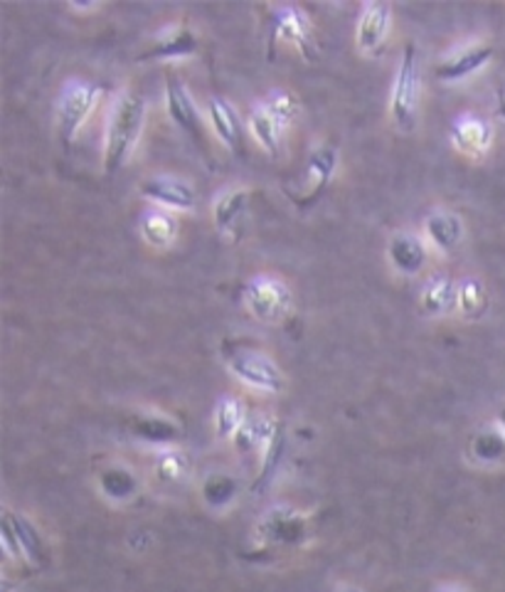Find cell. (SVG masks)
<instances>
[{
    "label": "cell",
    "mask_w": 505,
    "mask_h": 592,
    "mask_svg": "<svg viewBox=\"0 0 505 592\" xmlns=\"http://www.w3.org/2000/svg\"><path fill=\"white\" fill-rule=\"evenodd\" d=\"M146 99L139 92H131V89H124L118 92L109 109L106 116V129H104V171L112 176L118 173L126 161L131 159V153L141 141L143 126H146Z\"/></svg>",
    "instance_id": "cell-1"
},
{
    "label": "cell",
    "mask_w": 505,
    "mask_h": 592,
    "mask_svg": "<svg viewBox=\"0 0 505 592\" xmlns=\"http://www.w3.org/2000/svg\"><path fill=\"white\" fill-rule=\"evenodd\" d=\"M299 99L291 92H274L266 97V102L260 104L247 118L250 131L256 143L269 153V156H279L283 136L291 129V124L299 118Z\"/></svg>",
    "instance_id": "cell-2"
},
{
    "label": "cell",
    "mask_w": 505,
    "mask_h": 592,
    "mask_svg": "<svg viewBox=\"0 0 505 592\" xmlns=\"http://www.w3.org/2000/svg\"><path fill=\"white\" fill-rule=\"evenodd\" d=\"M419 52L415 45H404L397 75H394L390 114L402 131H415L419 118Z\"/></svg>",
    "instance_id": "cell-3"
},
{
    "label": "cell",
    "mask_w": 505,
    "mask_h": 592,
    "mask_svg": "<svg viewBox=\"0 0 505 592\" xmlns=\"http://www.w3.org/2000/svg\"><path fill=\"white\" fill-rule=\"evenodd\" d=\"M104 97V87L87 79H70L60 89L58 97V136L64 146L75 141L77 131L87 124L99 99Z\"/></svg>",
    "instance_id": "cell-4"
},
{
    "label": "cell",
    "mask_w": 505,
    "mask_h": 592,
    "mask_svg": "<svg viewBox=\"0 0 505 592\" xmlns=\"http://www.w3.org/2000/svg\"><path fill=\"white\" fill-rule=\"evenodd\" d=\"M247 312L262 324H279L289 316L293 306L291 289L281 279L269 275H256L242 289Z\"/></svg>",
    "instance_id": "cell-5"
},
{
    "label": "cell",
    "mask_w": 505,
    "mask_h": 592,
    "mask_svg": "<svg viewBox=\"0 0 505 592\" xmlns=\"http://www.w3.org/2000/svg\"><path fill=\"white\" fill-rule=\"evenodd\" d=\"M225 363L237 380L244 382L247 388L256 390V393H281L283 382H287L283 370L262 351L237 349L225 355Z\"/></svg>",
    "instance_id": "cell-6"
},
{
    "label": "cell",
    "mask_w": 505,
    "mask_h": 592,
    "mask_svg": "<svg viewBox=\"0 0 505 592\" xmlns=\"http://www.w3.org/2000/svg\"><path fill=\"white\" fill-rule=\"evenodd\" d=\"M3 551L11 560L17 563H30V566H42L48 549H45L40 528L35 526L30 518L21 512H11V508H3Z\"/></svg>",
    "instance_id": "cell-7"
},
{
    "label": "cell",
    "mask_w": 505,
    "mask_h": 592,
    "mask_svg": "<svg viewBox=\"0 0 505 592\" xmlns=\"http://www.w3.org/2000/svg\"><path fill=\"white\" fill-rule=\"evenodd\" d=\"M165 112H168L173 124H176L180 131H186L190 136V141L195 143L202 153H207L200 109L195 104V99L188 92V87L173 75L165 77Z\"/></svg>",
    "instance_id": "cell-8"
},
{
    "label": "cell",
    "mask_w": 505,
    "mask_h": 592,
    "mask_svg": "<svg viewBox=\"0 0 505 592\" xmlns=\"http://www.w3.org/2000/svg\"><path fill=\"white\" fill-rule=\"evenodd\" d=\"M269 25H272V38L296 45V50L308 62H314L318 58L314 25H311L308 15L303 13L301 8H274Z\"/></svg>",
    "instance_id": "cell-9"
},
{
    "label": "cell",
    "mask_w": 505,
    "mask_h": 592,
    "mask_svg": "<svg viewBox=\"0 0 505 592\" xmlns=\"http://www.w3.org/2000/svg\"><path fill=\"white\" fill-rule=\"evenodd\" d=\"M493 54H495V50L491 48L489 42L476 40V42L462 45V48L449 52L446 58L439 62V65L434 67V75H437V79L446 81V85L464 81L489 65V62L493 60Z\"/></svg>",
    "instance_id": "cell-10"
},
{
    "label": "cell",
    "mask_w": 505,
    "mask_h": 592,
    "mask_svg": "<svg viewBox=\"0 0 505 592\" xmlns=\"http://www.w3.org/2000/svg\"><path fill=\"white\" fill-rule=\"evenodd\" d=\"M139 193L163 211L188 213L198 205V193L192 184L176 176H151L139 186Z\"/></svg>",
    "instance_id": "cell-11"
},
{
    "label": "cell",
    "mask_w": 505,
    "mask_h": 592,
    "mask_svg": "<svg viewBox=\"0 0 505 592\" xmlns=\"http://www.w3.org/2000/svg\"><path fill=\"white\" fill-rule=\"evenodd\" d=\"M256 533L269 545H299L308 536V516L296 508L277 506L262 518Z\"/></svg>",
    "instance_id": "cell-12"
},
{
    "label": "cell",
    "mask_w": 505,
    "mask_h": 592,
    "mask_svg": "<svg viewBox=\"0 0 505 592\" xmlns=\"http://www.w3.org/2000/svg\"><path fill=\"white\" fill-rule=\"evenodd\" d=\"M198 50H200V40L188 25H168L155 35L151 48L139 54V62L188 60L192 58V54H198Z\"/></svg>",
    "instance_id": "cell-13"
},
{
    "label": "cell",
    "mask_w": 505,
    "mask_h": 592,
    "mask_svg": "<svg viewBox=\"0 0 505 592\" xmlns=\"http://www.w3.org/2000/svg\"><path fill=\"white\" fill-rule=\"evenodd\" d=\"M205 109H207V122L210 126H213L219 143H223L229 153H235V156H242L244 131H242V122H240V114H237V109L223 97L207 99Z\"/></svg>",
    "instance_id": "cell-14"
},
{
    "label": "cell",
    "mask_w": 505,
    "mask_h": 592,
    "mask_svg": "<svg viewBox=\"0 0 505 592\" xmlns=\"http://www.w3.org/2000/svg\"><path fill=\"white\" fill-rule=\"evenodd\" d=\"M392 27V8L388 3H365L361 11V21H357V48L367 54H378L382 50L384 40H388Z\"/></svg>",
    "instance_id": "cell-15"
},
{
    "label": "cell",
    "mask_w": 505,
    "mask_h": 592,
    "mask_svg": "<svg viewBox=\"0 0 505 592\" xmlns=\"http://www.w3.org/2000/svg\"><path fill=\"white\" fill-rule=\"evenodd\" d=\"M452 141L468 159H483L493 146V126L483 116L464 114L452 126Z\"/></svg>",
    "instance_id": "cell-16"
},
{
    "label": "cell",
    "mask_w": 505,
    "mask_h": 592,
    "mask_svg": "<svg viewBox=\"0 0 505 592\" xmlns=\"http://www.w3.org/2000/svg\"><path fill=\"white\" fill-rule=\"evenodd\" d=\"M388 257L392 267L404 277H417L427 264V242L415 232H397L388 242Z\"/></svg>",
    "instance_id": "cell-17"
},
{
    "label": "cell",
    "mask_w": 505,
    "mask_h": 592,
    "mask_svg": "<svg viewBox=\"0 0 505 592\" xmlns=\"http://www.w3.org/2000/svg\"><path fill=\"white\" fill-rule=\"evenodd\" d=\"M281 432L279 423L274 420L272 415L266 413H252L247 417L242 430L235 434V448L244 452V454H260V459L266 454V450L272 448L274 440H277Z\"/></svg>",
    "instance_id": "cell-18"
},
{
    "label": "cell",
    "mask_w": 505,
    "mask_h": 592,
    "mask_svg": "<svg viewBox=\"0 0 505 592\" xmlns=\"http://www.w3.org/2000/svg\"><path fill=\"white\" fill-rule=\"evenodd\" d=\"M425 242L437 252H454L464 240V223L462 217L452 211H434L425 217Z\"/></svg>",
    "instance_id": "cell-19"
},
{
    "label": "cell",
    "mask_w": 505,
    "mask_h": 592,
    "mask_svg": "<svg viewBox=\"0 0 505 592\" xmlns=\"http://www.w3.org/2000/svg\"><path fill=\"white\" fill-rule=\"evenodd\" d=\"M131 432H134L136 440L151 444V448H155V450H163V448H176V442L180 437V425L173 420L171 415L141 413V415H136Z\"/></svg>",
    "instance_id": "cell-20"
},
{
    "label": "cell",
    "mask_w": 505,
    "mask_h": 592,
    "mask_svg": "<svg viewBox=\"0 0 505 592\" xmlns=\"http://www.w3.org/2000/svg\"><path fill=\"white\" fill-rule=\"evenodd\" d=\"M247 205H250V190H244L240 186L225 188L223 193L215 196L213 203V217H215V227L223 235L232 237L247 215Z\"/></svg>",
    "instance_id": "cell-21"
},
{
    "label": "cell",
    "mask_w": 505,
    "mask_h": 592,
    "mask_svg": "<svg viewBox=\"0 0 505 592\" xmlns=\"http://www.w3.org/2000/svg\"><path fill=\"white\" fill-rule=\"evenodd\" d=\"M97 487L101 496L112 501V504H128V501L139 494L141 481L136 477V471L126 467V464H109V467L99 471Z\"/></svg>",
    "instance_id": "cell-22"
},
{
    "label": "cell",
    "mask_w": 505,
    "mask_h": 592,
    "mask_svg": "<svg viewBox=\"0 0 505 592\" xmlns=\"http://www.w3.org/2000/svg\"><path fill=\"white\" fill-rule=\"evenodd\" d=\"M338 168V149L336 146H318V149L311 151L308 156V166H306V176H308V193H306V203H316L320 193L330 186V180L336 176Z\"/></svg>",
    "instance_id": "cell-23"
},
{
    "label": "cell",
    "mask_w": 505,
    "mask_h": 592,
    "mask_svg": "<svg viewBox=\"0 0 505 592\" xmlns=\"http://www.w3.org/2000/svg\"><path fill=\"white\" fill-rule=\"evenodd\" d=\"M421 308L429 316H449L458 308V285L446 275L431 277L421 289Z\"/></svg>",
    "instance_id": "cell-24"
},
{
    "label": "cell",
    "mask_w": 505,
    "mask_h": 592,
    "mask_svg": "<svg viewBox=\"0 0 505 592\" xmlns=\"http://www.w3.org/2000/svg\"><path fill=\"white\" fill-rule=\"evenodd\" d=\"M468 454L481 467H501L505 464V434L498 425L483 427L468 442Z\"/></svg>",
    "instance_id": "cell-25"
},
{
    "label": "cell",
    "mask_w": 505,
    "mask_h": 592,
    "mask_svg": "<svg viewBox=\"0 0 505 592\" xmlns=\"http://www.w3.org/2000/svg\"><path fill=\"white\" fill-rule=\"evenodd\" d=\"M141 237L155 250H165L176 242L178 237V221L168 211H151L141 217Z\"/></svg>",
    "instance_id": "cell-26"
},
{
    "label": "cell",
    "mask_w": 505,
    "mask_h": 592,
    "mask_svg": "<svg viewBox=\"0 0 505 592\" xmlns=\"http://www.w3.org/2000/svg\"><path fill=\"white\" fill-rule=\"evenodd\" d=\"M200 496L210 508H215V512H223L232 501L240 496V481H237L232 474L225 471H215L205 477L200 487Z\"/></svg>",
    "instance_id": "cell-27"
},
{
    "label": "cell",
    "mask_w": 505,
    "mask_h": 592,
    "mask_svg": "<svg viewBox=\"0 0 505 592\" xmlns=\"http://www.w3.org/2000/svg\"><path fill=\"white\" fill-rule=\"evenodd\" d=\"M250 413L240 398L223 395L215 405V434L219 440H235V434L242 430V425Z\"/></svg>",
    "instance_id": "cell-28"
},
{
    "label": "cell",
    "mask_w": 505,
    "mask_h": 592,
    "mask_svg": "<svg viewBox=\"0 0 505 592\" xmlns=\"http://www.w3.org/2000/svg\"><path fill=\"white\" fill-rule=\"evenodd\" d=\"M190 467V457L178 448H163L155 452L153 471L163 484H180V481H186Z\"/></svg>",
    "instance_id": "cell-29"
},
{
    "label": "cell",
    "mask_w": 505,
    "mask_h": 592,
    "mask_svg": "<svg viewBox=\"0 0 505 592\" xmlns=\"http://www.w3.org/2000/svg\"><path fill=\"white\" fill-rule=\"evenodd\" d=\"M485 308H489V294L481 279L466 277L458 281V308L456 312L464 318H481Z\"/></svg>",
    "instance_id": "cell-30"
},
{
    "label": "cell",
    "mask_w": 505,
    "mask_h": 592,
    "mask_svg": "<svg viewBox=\"0 0 505 592\" xmlns=\"http://www.w3.org/2000/svg\"><path fill=\"white\" fill-rule=\"evenodd\" d=\"M434 592H474V590L466 588V585H458V582H449V585L437 588Z\"/></svg>",
    "instance_id": "cell-31"
},
{
    "label": "cell",
    "mask_w": 505,
    "mask_h": 592,
    "mask_svg": "<svg viewBox=\"0 0 505 592\" xmlns=\"http://www.w3.org/2000/svg\"><path fill=\"white\" fill-rule=\"evenodd\" d=\"M495 114L505 122V95H498V104H495Z\"/></svg>",
    "instance_id": "cell-32"
},
{
    "label": "cell",
    "mask_w": 505,
    "mask_h": 592,
    "mask_svg": "<svg viewBox=\"0 0 505 592\" xmlns=\"http://www.w3.org/2000/svg\"><path fill=\"white\" fill-rule=\"evenodd\" d=\"M495 425H498L505 434V405L498 410V415H495Z\"/></svg>",
    "instance_id": "cell-33"
},
{
    "label": "cell",
    "mask_w": 505,
    "mask_h": 592,
    "mask_svg": "<svg viewBox=\"0 0 505 592\" xmlns=\"http://www.w3.org/2000/svg\"><path fill=\"white\" fill-rule=\"evenodd\" d=\"M336 592H363L361 588H355V585H341Z\"/></svg>",
    "instance_id": "cell-34"
},
{
    "label": "cell",
    "mask_w": 505,
    "mask_h": 592,
    "mask_svg": "<svg viewBox=\"0 0 505 592\" xmlns=\"http://www.w3.org/2000/svg\"><path fill=\"white\" fill-rule=\"evenodd\" d=\"M94 8H97V5H72V11H77V13H79V11H94Z\"/></svg>",
    "instance_id": "cell-35"
}]
</instances>
